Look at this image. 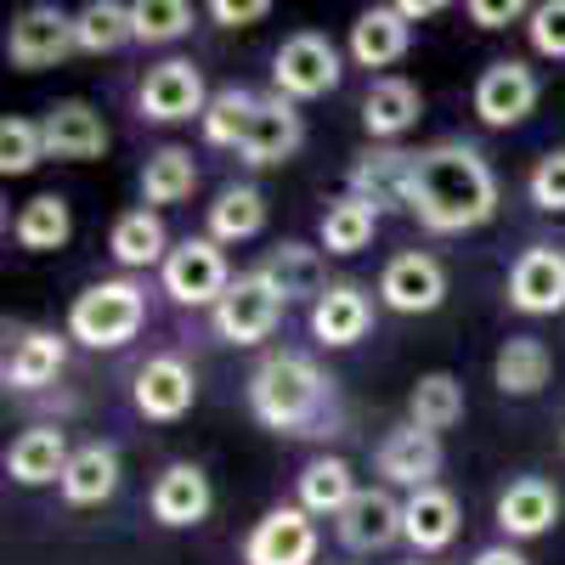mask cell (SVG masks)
Returning a JSON list of instances; mask_svg holds the SVG:
<instances>
[{
  "label": "cell",
  "instance_id": "1",
  "mask_svg": "<svg viewBox=\"0 0 565 565\" xmlns=\"http://www.w3.org/2000/svg\"><path fill=\"white\" fill-rule=\"evenodd\" d=\"M407 215L424 232H476L498 215V175L487 164V153L476 141H436V148L413 153V175H407Z\"/></svg>",
  "mask_w": 565,
  "mask_h": 565
},
{
  "label": "cell",
  "instance_id": "2",
  "mask_svg": "<svg viewBox=\"0 0 565 565\" xmlns=\"http://www.w3.org/2000/svg\"><path fill=\"white\" fill-rule=\"evenodd\" d=\"M249 413L277 436H328L334 380L300 351H271L249 373Z\"/></svg>",
  "mask_w": 565,
  "mask_h": 565
},
{
  "label": "cell",
  "instance_id": "3",
  "mask_svg": "<svg viewBox=\"0 0 565 565\" xmlns=\"http://www.w3.org/2000/svg\"><path fill=\"white\" fill-rule=\"evenodd\" d=\"M148 322V289L130 277H103L85 295H74L68 306V340L90 345V351H119L141 334Z\"/></svg>",
  "mask_w": 565,
  "mask_h": 565
},
{
  "label": "cell",
  "instance_id": "4",
  "mask_svg": "<svg viewBox=\"0 0 565 565\" xmlns=\"http://www.w3.org/2000/svg\"><path fill=\"white\" fill-rule=\"evenodd\" d=\"M340 52H334V40L317 34V29H300L277 45V57H271V85H277V97H289V103H317L328 97V90L340 85Z\"/></svg>",
  "mask_w": 565,
  "mask_h": 565
},
{
  "label": "cell",
  "instance_id": "5",
  "mask_svg": "<svg viewBox=\"0 0 565 565\" xmlns=\"http://www.w3.org/2000/svg\"><path fill=\"white\" fill-rule=\"evenodd\" d=\"M282 300L271 282L260 277V271H244V277H232V289L215 300V334L226 340V345H260V340H271V328L282 322Z\"/></svg>",
  "mask_w": 565,
  "mask_h": 565
},
{
  "label": "cell",
  "instance_id": "6",
  "mask_svg": "<svg viewBox=\"0 0 565 565\" xmlns=\"http://www.w3.org/2000/svg\"><path fill=\"white\" fill-rule=\"evenodd\" d=\"M159 277H164V295L175 306H210L215 311V300L232 289L226 255H221V244L210 238V232H204V238H181L170 249V260L159 266Z\"/></svg>",
  "mask_w": 565,
  "mask_h": 565
},
{
  "label": "cell",
  "instance_id": "7",
  "mask_svg": "<svg viewBox=\"0 0 565 565\" xmlns=\"http://www.w3.org/2000/svg\"><path fill=\"white\" fill-rule=\"evenodd\" d=\"M136 108H141V119H153V125L204 119V108H210L204 74L186 63V57H164V63H153L148 74H141V85H136Z\"/></svg>",
  "mask_w": 565,
  "mask_h": 565
},
{
  "label": "cell",
  "instance_id": "8",
  "mask_svg": "<svg viewBox=\"0 0 565 565\" xmlns=\"http://www.w3.org/2000/svg\"><path fill=\"white\" fill-rule=\"evenodd\" d=\"M68 52H79V40H74V18L63 7H23L12 18V34H7L12 68L40 74V68H57Z\"/></svg>",
  "mask_w": 565,
  "mask_h": 565
},
{
  "label": "cell",
  "instance_id": "9",
  "mask_svg": "<svg viewBox=\"0 0 565 565\" xmlns=\"http://www.w3.org/2000/svg\"><path fill=\"white\" fill-rule=\"evenodd\" d=\"M317 559V521L300 503L266 509L244 537V565H311Z\"/></svg>",
  "mask_w": 565,
  "mask_h": 565
},
{
  "label": "cell",
  "instance_id": "10",
  "mask_svg": "<svg viewBox=\"0 0 565 565\" xmlns=\"http://www.w3.org/2000/svg\"><path fill=\"white\" fill-rule=\"evenodd\" d=\"M373 469L385 476V487H407V492L436 487V476H441V436L418 430V424L407 418V424H396V430L380 441Z\"/></svg>",
  "mask_w": 565,
  "mask_h": 565
},
{
  "label": "cell",
  "instance_id": "11",
  "mask_svg": "<svg viewBox=\"0 0 565 565\" xmlns=\"http://www.w3.org/2000/svg\"><path fill=\"white\" fill-rule=\"evenodd\" d=\"M509 306L526 311V317L565 311V255L554 244H532L509 266Z\"/></svg>",
  "mask_w": 565,
  "mask_h": 565
},
{
  "label": "cell",
  "instance_id": "12",
  "mask_svg": "<svg viewBox=\"0 0 565 565\" xmlns=\"http://www.w3.org/2000/svg\"><path fill=\"white\" fill-rule=\"evenodd\" d=\"M334 537L351 548V554H380L391 543L407 537V521H402V503L385 492V487H362L351 498V509L334 521Z\"/></svg>",
  "mask_w": 565,
  "mask_h": 565
},
{
  "label": "cell",
  "instance_id": "13",
  "mask_svg": "<svg viewBox=\"0 0 565 565\" xmlns=\"http://www.w3.org/2000/svg\"><path fill=\"white\" fill-rule=\"evenodd\" d=\"M40 136H45V159H63V164H85V159H103V153H108V125H103V114L90 108V103H79V97L45 108Z\"/></svg>",
  "mask_w": 565,
  "mask_h": 565
},
{
  "label": "cell",
  "instance_id": "14",
  "mask_svg": "<svg viewBox=\"0 0 565 565\" xmlns=\"http://www.w3.org/2000/svg\"><path fill=\"white\" fill-rule=\"evenodd\" d=\"M136 413L141 418H153V424H175L186 407H193L199 396V380H193V367H186L181 356H148L136 367Z\"/></svg>",
  "mask_w": 565,
  "mask_h": 565
},
{
  "label": "cell",
  "instance_id": "15",
  "mask_svg": "<svg viewBox=\"0 0 565 565\" xmlns=\"http://www.w3.org/2000/svg\"><path fill=\"white\" fill-rule=\"evenodd\" d=\"M537 74L526 68V63H514V57H503V63H492L481 79H476V114H481V125H492V130H509V125H521L532 108H537Z\"/></svg>",
  "mask_w": 565,
  "mask_h": 565
},
{
  "label": "cell",
  "instance_id": "16",
  "mask_svg": "<svg viewBox=\"0 0 565 565\" xmlns=\"http://www.w3.org/2000/svg\"><path fill=\"white\" fill-rule=\"evenodd\" d=\"M380 300L402 317H418V311H436L447 300V271L436 255H424V249H407L396 255L385 271H380Z\"/></svg>",
  "mask_w": 565,
  "mask_h": 565
},
{
  "label": "cell",
  "instance_id": "17",
  "mask_svg": "<svg viewBox=\"0 0 565 565\" xmlns=\"http://www.w3.org/2000/svg\"><path fill=\"white\" fill-rule=\"evenodd\" d=\"M300 141H306L300 108L271 90V97H260V114H255V125H249V136H244L238 159L255 164V170H271V164H289V159L300 153Z\"/></svg>",
  "mask_w": 565,
  "mask_h": 565
},
{
  "label": "cell",
  "instance_id": "18",
  "mask_svg": "<svg viewBox=\"0 0 565 565\" xmlns=\"http://www.w3.org/2000/svg\"><path fill=\"white\" fill-rule=\"evenodd\" d=\"M407 175H413V153H402V148H367V153L351 159L345 186H351V199H362V204H373L385 215L391 204L407 210Z\"/></svg>",
  "mask_w": 565,
  "mask_h": 565
},
{
  "label": "cell",
  "instance_id": "19",
  "mask_svg": "<svg viewBox=\"0 0 565 565\" xmlns=\"http://www.w3.org/2000/svg\"><path fill=\"white\" fill-rule=\"evenodd\" d=\"M255 271L271 282L282 300H311L317 306L328 295V260H322V249H311L300 238H282L277 249H266V260Z\"/></svg>",
  "mask_w": 565,
  "mask_h": 565
},
{
  "label": "cell",
  "instance_id": "20",
  "mask_svg": "<svg viewBox=\"0 0 565 565\" xmlns=\"http://www.w3.org/2000/svg\"><path fill=\"white\" fill-rule=\"evenodd\" d=\"M554 521H559V492H554V481H543V476H521V481H509L503 492H498V526H503V537H543V532H554Z\"/></svg>",
  "mask_w": 565,
  "mask_h": 565
},
{
  "label": "cell",
  "instance_id": "21",
  "mask_svg": "<svg viewBox=\"0 0 565 565\" xmlns=\"http://www.w3.org/2000/svg\"><path fill=\"white\" fill-rule=\"evenodd\" d=\"M210 503H215V492H210V476L199 463H170L153 481V498H148L159 526H199L210 514Z\"/></svg>",
  "mask_w": 565,
  "mask_h": 565
},
{
  "label": "cell",
  "instance_id": "22",
  "mask_svg": "<svg viewBox=\"0 0 565 565\" xmlns=\"http://www.w3.org/2000/svg\"><path fill=\"white\" fill-rule=\"evenodd\" d=\"M367 328H373V300H367V289H356V282H328V295L311 306V334L322 345H334V351L356 345Z\"/></svg>",
  "mask_w": 565,
  "mask_h": 565
},
{
  "label": "cell",
  "instance_id": "23",
  "mask_svg": "<svg viewBox=\"0 0 565 565\" xmlns=\"http://www.w3.org/2000/svg\"><path fill=\"white\" fill-rule=\"evenodd\" d=\"M418 114H424V97H418V85L402 79V74L373 79V85H367V97H362V125H367L373 141H385V148H391L396 136H407V130L418 125Z\"/></svg>",
  "mask_w": 565,
  "mask_h": 565
},
{
  "label": "cell",
  "instance_id": "24",
  "mask_svg": "<svg viewBox=\"0 0 565 565\" xmlns=\"http://www.w3.org/2000/svg\"><path fill=\"white\" fill-rule=\"evenodd\" d=\"M68 436L57 430V424H34V430H23L12 447H7V476L18 487H45V481H63L68 469Z\"/></svg>",
  "mask_w": 565,
  "mask_h": 565
},
{
  "label": "cell",
  "instance_id": "25",
  "mask_svg": "<svg viewBox=\"0 0 565 565\" xmlns=\"http://www.w3.org/2000/svg\"><path fill=\"white\" fill-rule=\"evenodd\" d=\"M407 45H413V23L396 7H367L351 23V57H356V68H391V63L407 57Z\"/></svg>",
  "mask_w": 565,
  "mask_h": 565
},
{
  "label": "cell",
  "instance_id": "26",
  "mask_svg": "<svg viewBox=\"0 0 565 565\" xmlns=\"http://www.w3.org/2000/svg\"><path fill=\"white\" fill-rule=\"evenodd\" d=\"M402 521H407V543H413L418 554H436V548H447V543L458 537L463 514H458V498H452L447 487H418V492H407V503H402Z\"/></svg>",
  "mask_w": 565,
  "mask_h": 565
},
{
  "label": "cell",
  "instance_id": "27",
  "mask_svg": "<svg viewBox=\"0 0 565 565\" xmlns=\"http://www.w3.org/2000/svg\"><path fill=\"white\" fill-rule=\"evenodd\" d=\"M68 362V345L63 334H52V328H29V334H18V345L7 351V391H45L63 373Z\"/></svg>",
  "mask_w": 565,
  "mask_h": 565
},
{
  "label": "cell",
  "instance_id": "28",
  "mask_svg": "<svg viewBox=\"0 0 565 565\" xmlns=\"http://www.w3.org/2000/svg\"><path fill=\"white\" fill-rule=\"evenodd\" d=\"M63 498L74 503V509H90V503H108L114 492H119V452L108 447V441H85V447H74V458H68V469H63Z\"/></svg>",
  "mask_w": 565,
  "mask_h": 565
},
{
  "label": "cell",
  "instance_id": "29",
  "mask_svg": "<svg viewBox=\"0 0 565 565\" xmlns=\"http://www.w3.org/2000/svg\"><path fill=\"white\" fill-rule=\"evenodd\" d=\"M356 492H362L356 469L345 458H311L300 469V509L311 514V521H340Z\"/></svg>",
  "mask_w": 565,
  "mask_h": 565
},
{
  "label": "cell",
  "instance_id": "30",
  "mask_svg": "<svg viewBox=\"0 0 565 565\" xmlns=\"http://www.w3.org/2000/svg\"><path fill=\"white\" fill-rule=\"evenodd\" d=\"M548 373H554V356L537 334H509L498 362H492V385L503 396H537L548 385Z\"/></svg>",
  "mask_w": 565,
  "mask_h": 565
},
{
  "label": "cell",
  "instance_id": "31",
  "mask_svg": "<svg viewBox=\"0 0 565 565\" xmlns=\"http://www.w3.org/2000/svg\"><path fill=\"white\" fill-rule=\"evenodd\" d=\"M108 255L119 260V266H164L170 260V232H164V221H159V210H130V215H119L114 221V232H108Z\"/></svg>",
  "mask_w": 565,
  "mask_h": 565
},
{
  "label": "cell",
  "instance_id": "32",
  "mask_svg": "<svg viewBox=\"0 0 565 565\" xmlns=\"http://www.w3.org/2000/svg\"><path fill=\"white\" fill-rule=\"evenodd\" d=\"M266 226V193L249 181H232L221 186V199L210 204V238L215 244H244Z\"/></svg>",
  "mask_w": 565,
  "mask_h": 565
},
{
  "label": "cell",
  "instance_id": "33",
  "mask_svg": "<svg viewBox=\"0 0 565 565\" xmlns=\"http://www.w3.org/2000/svg\"><path fill=\"white\" fill-rule=\"evenodd\" d=\"M12 238H18L23 249H34V255L63 249V244L74 238V210H68V199H63V193L29 199V204L18 210V221H12Z\"/></svg>",
  "mask_w": 565,
  "mask_h": 565
},
{
  "label": "cell",
  "instance_id": "34",
  "mask_svg": "<svg viewBox=\"0 0 565 565\" xmlns=\"http://www.w3.org/2000/svg\"><path fill=\"white\" fill-rule=\"evenodd\" d=\"M193 186H199V159L186 148H159V153H148V164H141V204L148 210L193 199Z\"/></svg>",
  "mask_w": 565,
  "mask_h": 565
},
{
  "label": "cell",
  "instance_id": "35",
  "mask_svg": "<svg viewBox=\"0 0 565 565\" xmlns=\"http://www.w3.org/2000/svg\"><path fill=\"white\" fill-rule=\"evenodd\" d=\"M255 114H260V97H255L249 85L215 90L210 108H204V141H210V148H244V136H249Z\"/></svg>",
  "mask_w": 565,
  "mask_h": 565
},
{
  "label": "cell",
  "instance_id": "36",
  "mask_svg": "<svg viewBox=\"0 0 565 565\" xmlns=\"http://www.w3.org/2000/svg\"><path fill=\"white\" fill-rule=\"evenodd\" d=\"M373 232H380V210L351 199V193L322 210V249L328 255H362L373 244Z\"/></svg>",
  "mask_w": 565,
  "mask_h": 565
},
{
  "label": "cell",
  "instance_id": "37",
  "mask_svg": "<svg viewBox=\"0 0 565 565\" xmlns=\"http://www.w3.org/2000/svg\"><path fill=\"white\" fill-rule=\"evenodd\" d=\"M407 413H413L418 430L441 436L463 418V385L452 380V373H424V380L413 385V396H407Z\"/></svg>",
  "mask_w": 565,
  "mask_h": 565
},
{
  "label": "cell",
  "instance_id": "38",
  "mask_svg": "<svg viewBox=\"0 0 565 565\" xmlns=\"http://www.w3.org/2000/svg\"><path fill=\"white\" fill-rule=\"evenodd\" d=\"M74 40H79V52L90 57H108L119 52L130 34V7H119V0H85V7L74 12Z\"/></svg>",
  "mask_w": 565,
  "mask_h": 565
},
{
  "label": "cell",
  "instance_id": "39",
  "mask_svg": "<svg viewBox=\"0 0 565 565\" xmlns=\"http://www.w3.org/2000/svg\"><path fill=\"white\" fill-rule=\"evenodd\" d=\"M193 29V7L186 0H130V34L141 45H170Z\"/></svg>",
  "mask_w": 565,
  "mask_h": 565
},
{
  "label": "cell",
  "instance_id": "40",
  "mask_svg": "<svg viewBox=\"0 0 565 565\" xmlns=\"http://www.w3.org/2000/svg\"><path fill=\"white\" fill-rule=\"evenodd\" d=\"M40 159H45L40 119H18V114L0 119V175H29Z\"/></svg>",
  "mask_w": 565,
  "mask_h": 565
},
{
  "label": "cell",
  "instance_id": "41",
  "mask_svg": "<svg viewBox=\"0 0 565 565\" xmlns=\"http://www.w3.org/2000/svg\"><path fill=\"white\" fill-rule=\"evenodd\" d=\"M526 193H532V204H537V210L565 215V148H554V153H543V159L532 164Z\"/></svg>",
  "mask_w": 565,
  "mask_h": 565
},
{
  "label": "cell",
  "instance_id": "42",
  "mask_svg": "<svg viewBox=\"0 0 565 565\" xmlns=\"http://www.w3.org/2000/svg\"><path fill=\"white\" fill-rule=\"evenodd\" d=\"M526 34H532V45L543 57H565V0H543V7H532Z\"/></svg>",
  "mask_w": 565,
  "mask_h": 565
},
{
  "label": "cell",
  "instance_id": "43",
  "mask_svg": "<svg viewBox=\"0 0 565 565\" xmlns=\"http://www.w3.org/2000/svg\"><path fill=\"white\" fill-rule=\"evenodd\" d=\"M210 18L221 29H249V23L271 18V0H210Z\"/></svg>",
  "mask_w": 565,
  "mask_h": 565
},
{
  "label": "cell",
  "instance_id": "44",
  "mask_svg": "<svg viewBox=\"0 0 565 565\" xmlns=\"http://www.w3.org/2000/svg\"><path fill=\"white\" fill-rule=\"evenodd\" d=\"M521 12H526L521 0H469V18H476L481 29H503V23H514ZM526 18H532V12H526Z\"/></svg>",
  "mask_w": 565,
  "mask_h": 565
},
{
  "label": "cell",
  "instance_id": "45",
  "mask_svg": "<svg viewBox=\"0 0 565 565\" xmlns=\"http://www.w3.org/2000/svg\"><path fill=\"white\" fill-rule=\"evenodd\" d=\"M469 565H532V559H526L521 548H509V543H492V548H481Z\"/></svg>",
  "mask_w": 565,
  "mask_h": 565
},
{
  "label": "cell",
  "instance_id": "46",
  "mask_svg": "<svg viewBox=\"0 0 565 565\" xmlns=\"http://www.w3.org/2000/svg\"><path fill=\"white\" fill-rule=\"evenodd\" d=\"M396 12H402L407 23H418V18H436L441 0H396Z\"/></svg>",
  "mask_w": 565,
  "mask_h": 565
}]
</instances>
